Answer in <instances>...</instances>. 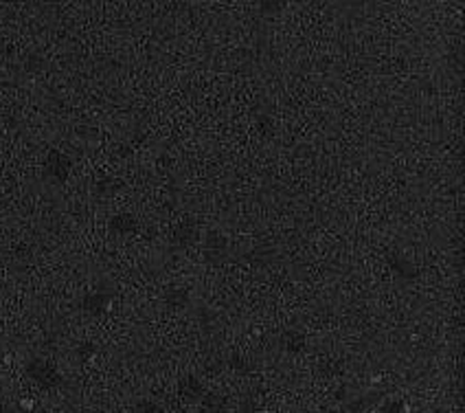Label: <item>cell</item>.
<instances>
[{"label": "cell", "instance_id": "6da1fadb", "mask_svg": "<svg viewBox=\"0 0 465 413\" xmlns=\"http://www.w3.org/2000/svg\"><path fill=\"white\" fill-rule=\"evenodd\" d=\"M283 341H285V348H290L292 352H296V350H301L303 348V341H305V337L303 334H298V332H287L285 337H283Z\"/></svg>", "mask_w": 465, "mask_h": 413}]
</instances>
